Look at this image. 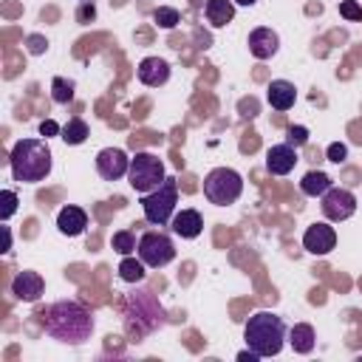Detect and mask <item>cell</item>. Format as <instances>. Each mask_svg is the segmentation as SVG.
Wrapping results in <instances>:
<instances>
[{
  "instance_id": "cell-30",
  "label": "cell",
  "mask_w": 362,
  "mask_h": 362,
  "mask_svg": "<svg viewBox=\"0 0 362 362\" xmlns=\"http://www.w3.org/2000/svg\"><path fill=\"white\" fill-rule=\"evenodd\" d=\"M57 133H62V127L54 122V119H45V122H40V136H57Z\"/></svg>"
},
{
  "instance_id": "cell-6",
  "label": "cell",
  "mask_w": 362,
  "mask_h": 362,
  "mask_svg": "<svg viewBox=\"0 0 362 362\" xmlns=\"http://www.w3.org/2000/svg\"><path fill=\"white\" fill-rule=\"evenodd\" d=\"M164 161L153 153H136V158H130V170H127V181L136 192H153L161 181H164Z\"/></svg>"
},
{
  "instance_id": "cell-33",
  "label": "cell",
  "mask_w": 362,
  "mask_h": 362,
  "mask_svg": "<svg viewBox=\"0 0 362 362\" xmlns=\"http://www.w3.org/2000/svg\"><path fill=\"white\" fill-rule=\"evenodd\" d=\"M79 20H93V6H85V8L79 11Z\"/></svg>"
},
{
  "instance_id": "cell-2",
  "label": "cell",
  "mask_w": 362,
  "mask_h": 362,
  "mask_svg": "<svg viewBox=\"0 0 362 362\" xmlns=\"http://www.w3.org/2000/svg\"><path fill=\"white\" fill-rule=\"evenodd\" d=\"M8 167H11L14 181H20V184L45 181L51 173V150H48L45 139H20L11 147Z\"/></svg>"
},
{
  "instance_id": "cell-34",
  "label": "cell",
  "mask_w": 362,
  "mask_h": 362,
  "mask_svg": "<svg viewBox=\"0 0 362 362\" xmlns=\"http://www.w3.org/2000/svg\"><path fill=\"white\" fill-rule=\"evenodd\" d=\"M3 238H6V246H3V252H8V249H11V229H8V226H3Z\"/></svg>"
},
{
  "instance_id": "cell-10",
  "label": "cell",
  "mask_w": 362,
  "mask_h": 362,
  "mask_svg": "<svg viewBox=\"0 0 362 362\" xmlns=\"http://www.w3.org/2000/svg\"><path fill=\"white\" fill-rule=\"evenodd\" d=\"M96 170H99V175H102L105 181H119L122 175H127L130 158H127V153L119 150V147H105V150H99V156H96Z\"/></svg>"
},
{
  "instance_id": "cell-35",
  "label": "cell",
  "mask_w": 362,
  "mask_h": 362,
  "mask_svg": "<svg viewBox=\"0 0 362 362\" xmlns=\"http://www.w3.org/2000/svg\"><path fill=\"white\" fill-rule=\"evenodd\" d=\"M235 3H240V6H255L257 0H235Z\"/></svg>"
},
{
  "instance_id": "cell-9",
  "label": "cell",
  "mask_w": 362,
  "mask_h": 362,
  "mask_svg": "<svg viewBox=\"0 0 362 362\" xmlns=\"http://www.w3.org/2000/svg\"><path fill=\"white\" fill-rule=\"evenodd\" d=\"M334 246H337V232H334V226L325 223V221L311 223V226L305 229V235H303V249H305L308 255L322 257V255H328Z\"/></svg>"
},
{
  "instance_id": "cell-23",
  "label": "cell",
  "mask_w": 362,
  "mask_h": 362,
  "mask_svg": "<svg viewBox=\"0 0 362 362\" xmlns=\"http://www.w3.org/2000/svg\"><path fill=\"white\" fill-rule=\"evenodd\" d=\"M51 96H54V102H59V105H68V102L74 99V82H71V79H62V76H57V79L51 82Z\"/></svg>"
},
{
  "instance_id": "cell-8",
  "label": "cell",
  "mask_w": 362,
  "mask_h": 362,
  "mask_svg": "<svg viewBox=\"0 0 362 362\" xmlns=\"http://www.w3.org/2000/svg\"><path fill=\"white\" fill-rule=\"evenodd\" d=\"M320 209L328 221H348L356 212V198L345 187H331L320 195Z\"/></svg>"
},
{
  "instance_id": "cell-17",
  "label": "cell",
  "mask_w": 362,
  "mask_h": 362,
  "mask_svg": "<svg viewBox=\"0 0 362 362\" xmlns=\"http://www.w3.org/2000/svg\"><path fill=\"white\" fill-rule=\"evenodd\" d=\"M266 99H269V105L274 107V110H288V107H294V99H297V90H294V85L291 82H286V79H272L269 82V88H266Z\"/></svg>"
},
{
  "instance_id": "cell-13",
  "label": "cell",
  "mask_w": 362,
  "mask_h": 362,
  "mask_svg": "<svg viewBox=\"0 0 362 362\" xmlns=\"http://www.w3.org/2000/svg\"><path fill=\"white\" fill-rule=\"evenodd\" d=\"M136 74H139L141 85H147V88H158V85H164V82L170 79V65H167L161 57H144V59L139 62Z\"/></svg>"
},
{
  "instance_id": "cell-25",
  "label": "cell",
  "mask_w": 362,
  "mask_h": 362,
  "mask_svg": "<svg viewBox=\"0 0 362 362\" xmlns=\"http://www.w3.org/2000/svg\"><path fill=\"white\" fill-rule=\"evenodd\" d=\"M153 20H156V25H161V28H175V25L181 23V14H178L175 8H170V6H158V8L153 11Z\"/></svg>"
},
{
  "instance_id": "cell-3",
  "label": "cell",
  "mask_w": 362,
  "mask_h": 362,
  "mask_svg": "<svg viewBox=\"0 0 362 362\" xmlns=\"http://www.w3.org/2000/svg\"><path fill=\"white\" fill-rule=\"evenodd\" d=\"M243 339L246 345L263 359V356H274L280 354L283 348V339H286V325L277 314L272 311H257L249 317L246 328H243Z\"/></svg>"
},
{
  "instance_id": "cell-27",
  "label": "cell",
  "mask_w": 362,
  "mask_h": 362,
  "mask_svg": "<svg viewBox=\"0 0 362 362\" xmlns=\"http://www.w3.org/2000/svg\"><path fill=\"white\" fill-rule=\"evenodd\" d=\"M339 14L345 20H351V23H362V6L356 0H342L339 3Z\"/></svg>"
},
{
  "instance_id": "cell-18",
  "label": "cell",
  "mask_w": 362,
  "mask_h": 362,
  "mask_svg": "<svg viewBox=\"0 0 362 362\" xmlns=\"http://www.w3.org/2000/svg\"><path fill=\"white\" fill-rule=\"evenodd\" d=\"M204 14H206V20H209L215 28H223L226 23H232L235 6H232V0H206Z\"/></svg>"
},
{
  "instance_id": "cell-28",
  "label": "cell",
  "mask_w": 362,
  "mask_h": 362,
  "mask_svg": "<svg viewBox=\"0 0 362 362\" xmlns=\"http://www.w3.org/2000/svg\"><path fill=\"white\" fill-rule=\"evenodd\" d=\"M286 141H288L291 147H303V144L308 141V130H305L303 124H291V127H288V136H286Z\"/></svg>"
},
{
  "instance_id": "cell-11",
  "label": "cell",
  "mask_w": 362,
  "mask_h": 362,
  "mask_svg": "<svg viewBox=\"0 0 362 362\" xmlns=\"http://www.w3.org/2000/svg\"><path fill=\"white\" fill-rule=\"evenodd\" d=\"M297 164V147H291L288 141L283 144H272L266 150V170L272 175H288Z\"/></svg>"
},
{
  "instance_id": "cell-22",
  "label": "cell",
  "mask_w": 362,
  "mask_h": 362,
  "mask_svg": "<svg viewBox=\"0 0 362 362\" xmlns=\"http://www.w3.org/2000/svg\"><path fill=\"white\" fill-rule=\"evenodd\" d=\"M119 277L124 280V283H139V280H144V260L139 257H130V255H124V260L119 263Z\"/></svg>"
},
{
  "instance_id": "cell-19",
  "label": "cell",
  "mask_w": 362,
  "mask_h": 362,
  "mask_svg": "<svg viewBox=\"0 0 362 362\" xmlns=\"http://www.w3.org/2000/svg\"><path fill=\"white\" fill-rule=\"evenodd\" d=\"M288 342H291V348H294L297 354H311V351H314V342H317L314 328H311L308 322H297V325H291V331H288Z\"/></svg>"
},
{
  "instance_id": "cell-21",
  "label": "cell",
  "mask_w": 362,
  "mask_h": 362,
  "mask_svg": "<svg viewBox=\"0 0 362 362\" xmlns=\"http://www.w3.org/2000/svg\"><path fill=\"white\" fill-rule=\"evenodd\" d=\"M90 136V130H88V124L82 122V119H68L65 124H62V133H59V139L65 141V144H82L85 139Z\"/></svg>"
},
{
  "instance_id": "cell-29",
  "label": "cell",
  "mask_w": 362,
  "mask_h": 362,
  "mask_svg": "<svg viewBox=\"0 0 362 362\" xmlns=\"http://www.w3.org/2000/svg\"><path fill=\"white\" fill-rule=\"evenodd\" d=\"M348 158V147L342 144V141H334V144H328V161H334V164H342Z\"/></svg>"
},
{
  "instance_id": "cell-12",
  "label": "cell",
  "mask_w": 362,
  "mask_h": 362,
  "mask_svg": "<svg viewBox=\"0 0 362 362\" xmlns=\"http://www.w3.org/2000/svg\"><path fill=\"white\" fill-rule=\"evenodd\" d=\"M45 291V283L37 272H20L14 280H11V294L23 303H37Z\"/></svg>"
},
{
  "instance_id": "cell-15",
  "label": "cell",
  "mask_w": 362,
  "mask_h": 362,
  "mask_svg": "<svg viewBox=\"0 0 362 362\" xmlns=\"http://www.w3.org/2000/svg\"><path fill=\"white\" fill-rule=\"evenodd\" d=\"M277 48H280V40H277V34L272 31V28H255L252 34H249V51H252V57H257V59H269V57H274L277 54Z\"/></svg>"
},
{
  "instance_id": "cell-1",
  "label": "cell",
  "mask_w": 362,
  "mask_h": 362,
  "mask_svg": "<svg viewBox=\"0 0 362 362\" xmlns=\"http://www.w3.org/2000/svg\"><path fill=\"white\" fill-rule=\"evenodd\" d=\"M42 328L48 337L59 339V342H71V345H79L90 337L93 331V317L90 311L76 303V300H59L54 305L45 308L42 314Z\"/></svg>"
},
{
  "instance_id": "cell-26",
  "label": "cell",
  "mask_w": 362,
  "mask_h": 362,
  "mask_svg": "<svg viewBox=\"0 0 362 362\" xmlns=\"http://www.w3.org/2000/svg\"><path fill=\"white\" fill-rule=\"evenodd\" d=\"M0 221H8L14 212H17V192L14 189H3L0 192Z\"/></svg>"
},
{
  "instance_id": "cell-7",
  "label": "cell",
  "mask_w": 362,
  "mask_h": 362,
  "mask_svg": "<svg viewBox=\"0 0 362 362\" xmlns=\"http://www.w3.org/2000/svg\"><path fill=\"white\" fill-rule=\"evenodd\" d=\"M136 252L144 260V266H150V269H161L175 257V246L164 232H144L139 238Z\"/></svg>"
},
{
  "instance_id": "cell-31",
  "label": "cell",
  "mask_w": 362,
  "mask_h": 362,
  "mask_svg": "<svg viewBox=\"0 0 362 362\" xmlns=\"http://www.w3.org/2000/svg\"><path fill=\"white\" fill-rule=\"evenodd\" d=\"M42 48H45L42 37H31V40H28V51H31V54H42Z\"/></svg>"
},
{
  "instance_id": "cell-24",
  "label": "cell",
  "mask_w": 362,
  "mask_h": 362,
  "mask_svg": "<svg viewBox=\"0 0 362 362\" xmlns=\"http://www.w3.org/2000/svg\"><path fill=\"white\" fill-rule=\"evenodd\" d=\"M113 249L119 252V255H130V252H136V235L130 232V229H122V232H113Z\"/></svg>"
},
{
  "instance_id": "cell-5",
  "label": "cell",
  "mask_w": 362,
  "mask_h": 362,
  "mask_svg": "<svg viewBox=\"0 0 362 362\" xmlns=\"http://www.w3.org/2000/svg\"><path fill=\"white\" fill-rule=\"evenodd\" d=\"M243 192V178L240 173H235L232 167H215L206 178H204V195L209 204L215 206H229L240 198Z\"/></svg>"
},
{
  "instance_id": "cell-16",
  "label": "cell",
  "mask_w": 362,
  "mask_h": 362,
  "mask_svg": "<svg viewBox=\"0 0 362 362\" xmlns=\"http://www.w3.org/2000/svg\"><path fill=\"white\" fill-rule=\"evenodd\" d=\"M170 226H173V232L178 238H187L189 240V238H198L204 232V218H201L198 209H181V212L173 215Z\"/></svg>"
},
{
  "instance_id": "cell-4",
  "label": "cell",
  "mask_w": 362,
  "mask_h": 362,
  "mask_svg": "<svg viewBox=\"0 0 362 362\" xmlns=\"http://www.w3.org/2000/svg\"><path fill=\"white\" fill-rule=\"evenodd\" d=\"M175 204H178V184H175V178H164L153 192H144L141 195L144 218L150 223H156V226H164V223L173 221Z\"/></svg>"
},
{
  "instance_id": "cell-14",
  "label": "cell",
  "mask_w": 362,
  "mask_h": 362,
  "mask_svg": "<svg viewBox=\"0 0 362 362\" xmlns=\"http://www.w3.org/2000/svg\"><path fill=\"white\" fill-rule=\"evenodd\" d=\"M85 226H88V212L82 209V206H62L59 209V215H57V229L62 232V235H68V238H76V235H82L85 232Z\"/></svg>"
},
{
  "instance_id": "cell-32",
  "label": "cell",
  "mask_w": 362,
  "mask_h": 362,
  "mask_svg": "<svg viewBox=\"0 0 362 362\" xmlns=\"http://www.w3.org/2000/svg\"><path fill=\"white\" fill-rule=\"evenodd\" d=\"M238 359H240V362H257L260 356H257L252 348H246V351H240V354H238Z\"/></svg>"
},
{
  "instance_id": "cell-20",
  "label": "cell",
  "mask_w": 362,
  "mask_h": 362,
  "mask_svg": "<svg viewBox=\"0 0 362 362\" xmlns=\"http://www.w3.org/2000/svg\"><path fill=\"white\" fill-rule=\"evenodd\" d=\"M334 184H331V178L325 175V173H320V170H311V173H305L303 175V181H300V189L305 192V195H311V198H317V195H322L325 189H331Z\"/></svg>"
}]
</instances>
